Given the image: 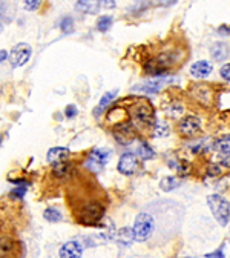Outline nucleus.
Here are the masks:
<instances>
[{
  "mask_svg": "<svg viewBox=\"0 0 230 258\" xmlns=\"http://www.w3.org/2000/svg\"><path fill=\"white\" fill-rule=\"evenodd\" d=\"M184 220V208L172 200H158L143 209L134 221V238L138 243L163 245L175 237Z\"/></svg>",
  "mask_w": 230,
  "mask_h": 258,
  "instance_id": "nucleus-1",
  "label": "nucleus"
},
{
  "mask_svg": "<svg viewBox=\"0 0 230 258\" xmlns=\"http://www.w3.org/2000/svg\"><path fill=\"white\" fill-rule=\"evenodd\" d=\"M184 57L186 54L180 48H166L151 57V59H148L145 65H143V69L151 77H164Z\"/></svg>",
  "mask_w": 230,
  "mask_h": 258,
  "instance_id": "nucleus-2",
  "label": "nucleus"
},
{
  "mask_svg": "<svg viewBox=\"0 0 230 258\" xmlns=\"http://www.w3.org/2000/svg\"><path fill=\"white\" fill-rule=\"evenodd\" d=\"M127 119L134 125L138 134H146L152 131V126L155 123V111L149 100L137 98L126 105Z\"/></svg>",
  "mask_w": 230,
  "mask_h": 258,
  "instance_id": "nucleus-3",
  "label": "nucleus"
},
{
  "mask_svg": "<svg viewBox=\"0 0 230 258\" xmlns=\"http://www.w3.org/2000/svg\"><path fill=\"white\" fill-rule=\"evenodd\" d=\"M103 215H105V206L100 202H97V200L81 203V206L76 212L78 223H81L84 226H92V224L98 223L103 218Z\"/></svg>",
  "mask_w": 230,
  "mask_h": 258,
  "instance_id": "nucleus-4",
  "label": "nucleus"
},
{
  "mask_svg": "<svg viewBox=\"0 0 230 258\" xmlns=\"http://www.w3.org/2000/svg\"><path fill=\"white\" fill-rule=\"evenodd\" d=\"M207 205L213 214L215 220L218 221V224L227 226L230 220V205L227 200L218 194H212L207 197Z\"/></svg>",
  "mask_w": 230,
  "mask_h": 258,
  "instance_id": "nucleus-5",
  "label": "nucleus"
},
{
  "mask_svg": "<svg viewBox=\"0 0 230 258\" xmlns=\"http://www.w3.org/2000/svg\"><path fill=\"white\" fill-rule=\"evenodd\" d=\"M137 134H138L137 129L134 128V125L131 122H129V119L112 125V135L120 145H124V146L131 145V143H134Z\"/></svg>",
  "mask_w": 230,
  "mask_h": 258,
  "instance_id": "nucleus-6",
  "label": "nucleus"
},
{
  "mask_svg": "<svg viewBox=\"0 0 230 258\" xmlns=\"http://www.w3.org/2000/svg\"><path fill=\"white\" fill-rule=\"evenodd\" d=\"M177 132L183 138H193L203 132V123L196 116H186L178 122Z\"/></svg>",
  "mask_w": 230,
  "mask_h": 258,
  "instance_id": "nucleus-7",
  "label": "nucleus"
},
{
  "mask_svg": "<svg viewBox=\"0 0 230 258\" xmlns=\"http://www.w3.org/2000/svg\"><path fill=\"white\" fill-rule=\"evenodd\" d=\"M112 152L109 149H105V148H97L94 151L89 152V155L86 157V162H84V166L88 171L94 172V174H98V172H102V169L106 166V163L109 162Z\"/></svg>",
  "mask_w": 230,
  "mask_h": 258,
  "instance_id": "nucleus-8",
  "label": "nucleus"
},
{
  "mask_svg": "<svg viewBox=\"0 0 230 258\" xmlns=\"http://www.w3.org/2000/svg\"><path fill=\"white\" fill-rule=\"evenodd\" d=\"M31 55H33V48L28 43H19V45H16L9 51L8 60L14 68H19L30 62Z\"/></svg>",
  "mask_w": 230,
  "mask_h": 258,
  "instance_id": "nucleus-9",
  "label": "nucleus"
},
{
  "mask_svg": "<svg viewBox=\"0 0 230 258\" xmlns=\"http://www.w3.org/2000/svg\"><path fill=\"white\" fill-rule=\"evenodd\" d=\"M117 169L120 174L123 175H134L135 171L138 169V160H137V155L132 152H124L117 165Z\"/></svg>",
  "mask_w": 230,
  "mask_h": 258,
  "instance_id": "nucleus-10",
  "label": "nucleus"
},
{
  "mask_svg": "<svg viewBox=\"0 0 230 258\" xmlns=\"http://www.w3.org/2000/svg\"><path fill=\"white\" fill-rule=\"evenodd\" d=\"M170 80L164 76V77H153L152 80L143 83V85H138V86H134V91H138V92H145V94H156L163 89V86L167 85Z\"/></svg>",
  "mask_w": 230,
  "mask_h": 258,
  "instance_id": "nucleus-11",
  "label": "nucleus"
},
{
  "mask_svg": "<svg viewBox=\"0 0 230 258\" xmlns=\"http://www.w3.org/2000/svg\"><path fill=\"white\" fill-rule=\"evenodd\" d=\"M83 245L78 240H69L60 248L59 257L60 258H81Z\"/></svg>",
  "mask_w": 230,
  "mask_h": 258,
  "instance_id": "nucleus-12",
  "label": "nucleus"
},
{
  "mask_svg": "<svg viewBox=\"0 0 230 258\" xmlns=\"http://www.w3.org/2000/svg\"><path fill=\"white\" fill-rule=\"evenodd\" d=\"M213 71V65L207 60H198L191 66V76L193 79H207Z\"/></svg>",
  "mask_w": 230,
  "mask_h": 258,
  "instance_id": "nucleus-13",
  "label": "nucleus"
},
{
  "mask_svg": "<svg viewBox=\"0 0 230 258\" xmlns=\"http://www.w3.org/2000/svg\"><path fill=\"white\" fill-rule=\"evenodd\" d=\"M69 149L68 148H62V146H55V148H51L46 154V162L54 166V165H59L62 162H66L69 159Z\"/></svg>",
  "mask_w": 230,
  "mask_h": 258,
  "instance_id": "nucleus-14",
  "label": "nucleus"
},
{
  "mask_svg": "<svg viewBox=\"0 0 230 258\" xmlns=\"http://www.w3.org/2000/svg\"><path fill=\"white\" fill-rule=\"evenodd\" d=\"M210 55L215 62H224L230 57V46L226 42H215L210 46Z\"/></svg>",
  "mask_w": 230,
  "mask_h": 258,
  "instance_id": "nucleus-15",
  "label": "nucleus"
},
{
  "mask_svg": "<svg viewBox=\"0 0 230 258\" xmlns=\"http://www.w3.org/2000/svg\"><path fill=\"white\" fill-rule=\"evenodd\" d=\"M192 92L198 103L206 105V106H209L212 103V89L207 85H196Z\"/></svg>",
  "mask_w": 230,
  "mask_h": 258,
  "instance_id": "nucleus-16",
  "label": "nucleus"
},
{
  "mask_svg": "<svg viewBox=\"0 0 230 258\" xmlns=\"http://www.w3.org/2000/svg\"><path fill=\"white\" fill-rule=\"evenodd\" d=\"M16 249H17V246H16L14 238H11L8 235L0 237V258H12Z\"/></svg>",
  "mask_w": 230,
  "mask_h": 258,
  "instance_id": "nucleus-17",
  "label": "nucleus"
},
{
  "mask_svg": "<svg viewBox=\"0 0 230 258\" xmlns=\"http://www.w3.org/2000/svg\"><path fill=\"white\" fill-rule=\"evenodd\" d=\"M117 94H118V89H114V91H109V92L103 94V97L100 98V102H98L97 108L94 109V116L98 117L100 114H103V112L112 105V102L115 100V97H117Z\"/></svg>",
  "mask_w": 230,
  "mask_h": 258,
  "instance_id": "nucleus-18",
  "label": "nucleus"
},
{
  "mask_svg": "<svg viewBox=\"0 0 230 258\" xmlns=\"http://www.w3.org/2000/svg\"><path fill=\"white\" fill-rule=\"evenodd\" d=\"M73 171H74L73 165H71V163L66 160V162H62V163H59V165H54V166H52V175H54L55 178H59V180H65V178H68L69 175H73Z\"/></svg>",
  "mask_w": 230,
  "mask_h": 258,
  "instance_id": "nucleus-19",
  "label": "nucleus"
},
{
  "mask_svg": "<svg viewBox=\"0 0 230 258\" xmlns=\"http://www.w3.org/2000/svg\"><path fill=\"white\" fill-rule=\"evenodd\" d=\"M76 8L83 14H97L100 9V2L98 0H77Z\"/></svg>",
  "mask_w": 230,
  "mask_h": 258,
  "instance_id": "nucleus-20",
  "label": "nucleus"
},
{
  "mask_svg": "<svg viewBox=\"0 0 230 258\" xmlns=\"http://www.w3.org/2000/svg\"><path fill=\"white\" fill-rule=\"evenodd\" d=\"M151 132H152V135L155 138H164V137H167L170 134V126L166 122H163V120H158V122L155 120Z\"/></svg>",
  "mask_w": 230,
  "mask_h": 258,
  "instance_id": "nucleus-21",
  "label": "nucleus"
},
{
  "mask_svg": "<svg viewBox=\"0 0 230 258\" xmlns=\"http://www.w3.org/2000/svg\"><path fill=\"white\" fill-rule=\"evenodd\" d=\"M137 157H140L141 160H152L153 157H155V151L152 149V146L149 145L148 141H141L138 148H137Z\"/></svg>",
  "mask_w": 230,
  "mask_h": 258,
  "instance_id": "nucleus-22",
  "label": "nucleus"
},
{
  "mask_svg": "<svg viewBox=\"0 0 230 258\" xmlns=\"http://www.w3.org/2000/svg\"><path fill=\"white\" fill-rule=\"evenodd\" d=\"M212 148H213L215 151H218L220 154H223V155L230 154V134L223 135V137H220V138L215 140L213 145H212Z\"/></svg>",
  "mask_w": 230,
  "mask_h": 258,
  "instance_id": "nucleus-23",
  "label": "nucleus"
},
{
  "mask_svg": "<svg viewBox=\"0 0 230 258\" xmlns=\"http://www.w3.org/2000/svg\"><path fill=\"white\" fill-rule=\"evenodd\" d=\"M180 184H181V181H180L177 177H174V175H169V177L161 178V181H160V189H161V191H164V192H170V191L177 189Z\"/></svg>",
  "mask_w": 230,
  "mask_h": 258,
  "instance_id": "nucleus-24",
  "label": "nucleus"
},
{
  "mask_svg": "<svg viewBox=\"0 0 230 258\" xmlns=\"http://www.w3.org/2000/svg\"><path fill=\"white\" fill-rule=\"evenodd\" d=\"M43 218L49 223H59L63 220V215L57 208H46L45 212H43Z\"/></svg>",
  "mask_w": 230,
  "mask_h": 258,
  "instance_id": "nucleus-25",
  "label": "nucleus"
},
{
  "mask_svg": "<svg viewBox=\"0 0 230 258\" xmlns=\"http://www.w3.org/2000/svg\"><path fill=\"white\" fill-rule=\"evenodd\" d=\"M117 237H118V241L121 243L123 246H129L132 241H135L132 227H124V229H121V231L118 232V235H117Z\"/></svg>",
  "mask_w": 230,
  "mask_h": 258,
  "instance_id": "nucleus-26",
  "label": "nucleus"
},
{
  "mask_svg": "<svg viewBox=\"0 0 230 258\" xmlns=\"http://www.w3.org/2000/svg\"><path fill=\"white\" fill-rule=\"evenodd\" d=\"M112 23H114L112 16H100L98 20H97V30L100 33H106V31L111 30Z\"/></svg>",
  "mask_w": 230,
  "mask_h": 258,
  "instance_id": "nucleus-27",
  "label": "nucleus"
},
{
  "mask_svg": "<svg viewBox=\"0 0 230 258\" xmlns=\"http://www.w3.org/2000/svg\"><path fill=\"white\" fill-rule=\"evenodd\" d=\"M183 111H184V108H183V105L178 103V102H172V103L166 108V114H167L169 119H177V117H180L181 114H183Z\"/></svg>",
  "mask_w": 230,
  "mask_h": 258,
  "instance_id": "nucleus-28",
  "label": "nucleus"
},
{
  "mask_svg": "<svg viewBox=\"0 0 230 258\" xmlns=\"http://www.w3.org/2000/svg\"><path fill=\"white\" fill-rule=\"evenodd\" d=\"M11 19V3L8 0H0V20Z\"/></svg>",
  "mask_w": 230,
  "mask_h": 258,
  "instance_id": "nucleus-29",
  "label": "nucleus"
},
{
  "mask_svg": "<svg viewBox=\"0 0 230 258\" xmlns=\"http://www.w3.org/2000/svg\"><path fill=\"white\" fill-rule=\"evenodd\" d=\"M60 30L65 34H71V33H73L74 31V19L69 17V16L63 17L62 22H60Z\"/></svg>",
  "mask_w": 230,
  "mask_h": 258,
  "instance_id": "nucleus-30",
  "label": "nucleus"
},
{
  "mask_svg": "<svg viewBox=\"0 0 230 258\" xmlns=\"http://www.w3.org/2000/svg\"><path fill=\"white\" fill-rule=\"evenodd\" d=\"M25 194H26V183L19 184L17 188H14V189L9 192V197H11V198H17V200H20V198L25 197Z\"/></svg>",
  "mask_w": 230,
  "mask_h": 258,
  "instance_id": "nucleus-31",
  "label": "nucleus"
},
{
  "mask_svg": "<svg viewBox=\"0 0 230 258\" xmlns=\"http://www.w3.org/2000/svg\"><path fill=\"white\" fill-rule=\"evenodd\" d=\"M23 3H25L26 11H36V9L40 8L41 0H23Z\"/></svg>",
  "mask_w": 230,
  "mask_h": 258,
  "instance_id": "nucleus-32",
  "label": "nucleus"
},
{
  "mask_svg": "<svg viewBox=\"0 0 230 258\" xmlns=\"http://www.w3.org/2000/svg\"><path fill=\"white\" fill-rule=\"evenodd\" d=\"M77 112H78V109H77L76 105H68L66 109H65V116H66L68 119H74V117L77 116Z\"/></svg>",
  "mask_w": 230,
  "mask_h": 258,
  "instance_id": "nucleus-33",
  "label": "nucleus"
},
{
  "mask_svg": "<svg viewBox=\"0 0 230 258\" xmlns=\"http://www.w3.org/2000/svg\"><path fill=\"white\" fill-rule=\"evenodd\" d=\"M220 76H221L224 80L230 82V63H226V65L221 66V69H220Z\"/></svg>",
  "mask_w": 230,
  "mask_h": 258,
  "instance_id": "nucleus-34",
  "label": "nucleus"
},
{
  "mask_svg": "<svg viewBox=\"0 0 230 258\" xmlns=\"http://www.w3.org/2000/svg\"><path fill=\"white\" fill-rule=\"evenodd\" d=\"M100 3H102L103 6L106 8H115V5H117L118 0H98Z\"/></svg>",
  "mask_w": 230,
  "mask_h": 258,
  "instance_id": "nucleus-35",
  "label": "nucleus"
},
{
  "mask_svg": "<svg viewBox=\"0 0 230 258\" xmlns=\"http://www.w3.org/2000/svg\"><path fill=\"white\" fill-rule=\"evenodd\" d=\"M206 258H224V252L221 249H218V251H215L212 254H207Z\"/></svg>",
  "mask_w": 230,
  "mask_h": 258,
  "instance_id": "nucleus-36",
  "label": "nucleus"
},
{
  "mask_svg": "<svg viewBox=\"0 0 230 258\" xmlns=\"http://www.w3.org/2000/svg\"><path fill=\"white\" fill-rule=\"evenodd\" d=\"M177 2L178 0H158V3H160L161 6H170V5H174Z\"/></svg>",
  "mask_w": 230,
  "mask_h": 258,
  "instance_id": "nucleus-37",
  "label": "nucleus"
},
{
  "mask_svg": "<svg viewBox=\"0 0 230 258\" xmlns=\"http://www.w3.org/2000/svg\"><path fill=\"white\" fill-rule=\"evenodd\" d=\"M8 57H9V52H8V51L0 49V63L5 62V60H8Z\"/></svg>",
  "mask_w": 230,
  "mask_h": 258,
  "instance_id": "nucleus-38",
  "label": "nucleus"
},
{
  "mask_svg": "<svg viewBox=\"0 0 230 258\" xmlns=\"http://www.w3.org/2000/svg\"><path fill=\"white\" fill-rule=\"evenodd\" d=\"M221 165H223V166H226V168H230V154H226V155L223 157Z\"/></svg>",
  "mask_w": 230,
  "mask_h": 258,
  "instance_id": "nucleus-39",
  "label": "nucleus"
},
{
  "mask_svg": "<svg viewBox=\"0 0 230 258\" xmlns=\"http://www.w3.org/2000/svg\"><path fill=\"white\" fill-rule=\"evenodd\" d=\"M218 34H223V36H229L230 34V30L227 26H221L220 30H218Z\"/></svg>",
  "mask_w": 230,
  "mask_h": 258,
  "instance_id": "nucleus-40",
  "label": "nucleus"
},
{
  "mask_svg": "<svg viewBox=\"0 0 230 258\" xmlns=\"http://www.w3.org/2000/svg\"><path fill=\"white\" fill-rule=\"evenodd\" d=\"M2 30H3V25H2V23H0V33H2Z\"/></svg>",
  "mask_w": 230,
  "mask_h": 258,
  "instance_id": "nucleus-41",
  "label": "nucleus"
}]
</instances>
